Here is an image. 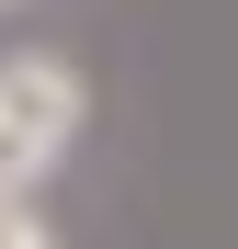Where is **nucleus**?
Wrapping results in <instances>:
<instances>
[{
  "label": "nucleus",
  "instance_id": "2",
  "mask_svg": "<svg viewBox=\"0 0 238 249\" xmlns=\"http://www.w3.org/2000/svg\"><path fill=\"white\" fill-rule=\"evenodd\" d=\"M0 249H57L46 227H34V215H23V193H0Z\"/></svg>",
  "mask_w": 238,
  "mask_h": 249
},
{
  "label": "nucleus",
  "instance_id": "1",
  "mask_svg": "<svg viewBox=\"0 0 238 249\" xmlns=\"http://www.w3.org/2000/svg\"><path fill=\"white\" fill-rule=\"evenodd\" d=\"M79 136V68L68 57H0V193H34Z\"/></svg>",
  "mask_w": 238,
  "mask_h": 249
}]
</instances>
